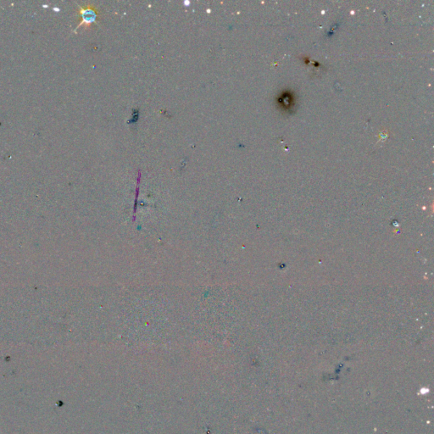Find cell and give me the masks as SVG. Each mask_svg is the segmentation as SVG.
<instances>
[{
	"label": "cell",
	"mask_w": 434,
	"mask_h": 434,
	"mask_svg": "<svg viewBox=\"0 0 434 434\" xmlns=\"http://www.w3.org/2000/svg\"><path fill=\"white\" fill-rule=\"evenodd\" d=\"M79 16L81 17V21L78 24V26L75 27L74 32H76L81 26H84L86 28H88V26L92 25L93 23H97V19H98V10L93 5H86V6H81L78 5Z\"/></svg>",
	"instance_id": "1"
},
{
	"label": "cell",
	"mask_w": 434,
	"mask_h": 434,
	"mask_svg": "<svg viewBox=\"0 0 434 434\" xmlns=\"http://www.w3.org/2000/svg\"><path fill=\"white\" fill-rule=\"evenodd\" d=\"M279 107L285 111H291L295 105V96L290 90H285L278 97Z\"/></svg>",
	"instance_id": "2"
}]
</instances>
